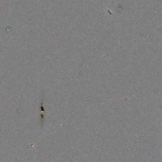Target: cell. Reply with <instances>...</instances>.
<instances>
[{"label":"cell","mask_w":162,"mask_h":162,"mask_svg":"<svg viewBox=\"0 0 162 162\" xmlns=\"http://www.w3.org/2000/svg\"><path fill=\"white\" fill-rule=\"evenodd\" d=\"M44 94H42L41 101V106H40V113H41V127L44 125V114L45 109L44 106Z\"/></svg>","instance_id":"obj_1"}]
</instances>
